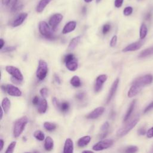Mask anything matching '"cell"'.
<instances>
[{
    "instance_id": "cell-1",
    "label": "cell",
    "mask_w": 153,
    "mask_h": 153,
    "mask_svg": "<svg viewBox=\"0 0 153 153\" xmlns=\"http://www.w3.org/2000/svg\"><path fill=\"white\" fill-rule=\"evenodd\" d=\"M139 121V116L136 115L133 119L129 122L126 125L120 128L117 132V135L118 137H123L127 135L132 129H133Z\"/></svg>"
},
{
    "instance_id": "cell-2",
    "label": "cell",
    "mask_w": 153,
    "mask_h": 153,
    "mask_svg": "<svg viewBox=\"0 0 153 153\" xmlns=\"http://www.w3.org/2000/svg\"><path fill=\"white\" fill-rule=\"evenodd\" d=\"M28 122V118L27 116H24L16 121L13 129V135L15 137H18L22 133Z\"/></svg>"
},
{
    "instance_id": "cell-3",
    "label": "cell",
    "mask_w": 153,
    "mask_h": 153,
    "mask_svg": "<svg viewBox=\"0 0 153 153\" xmlns=\"http://www.w3.org/2000/svg\"><path fill=\"white\" fill-rule=\"evenodd\" d=\"M152 81H153V76L151 74H147L137 78L135 81L133 82L132 84L136 85L139 88L142 89L145 86L152 83Z\"/></svg>"
},
{
    "instance_id": "cell-4",
    "label": "cell",
    "mask_w": 153,
    "mask_h": 153,
    "mask_svg": "<svg viewBox=\"0 0 153 153\" xmlns=\"http://www.w3.org/2000/svg\"><path fill=\"white\" fill-rule=\"evenodd\" d=\"M47 72H48V68H47V63L43 60H40L39 61L38 67L36 72L37 77L38 78V80L41 81L43 80L46 77Z\"/></svg>"
},
{
    "instance_id": "cell-5",
    "label": "cell",
    "mask_w": 153,
    "mask_h": 153,
    "mask_svg": "<svg viewBox=\"0 0 153 153\" xmlns=\"http://www.w3.org/2000/svg\"><path fill=\"white\" fill-rule=\"evenodd\" d=\"M39 31L40 34L47 38H53V34L50 26L45 21H41L39 23Z\"/></svg>"
},
{
    "instance_id": "cell-6",
    "label": "cell",
    "mask_w": 153,
    "mask_h": 153,
    "mask_svg": "<svg viewBox=\"0 0 153 153\" xmlns=\"http://www.w3.org/2000/svg\"><path fill=\"white\" fill-rule=\"evenodd\" d=\"M113 144V140L111 139H104L99 141L97 143L93 146V149L94 151H99L105 149H107L111 147Z\"/></svg>"
},
{
    "instance_id": "cell-7",
    "label": "cell",
    "mask_w": 153,
    "mask_h": 153,
    "mask_svg": "<svg viewBox=\"0 0 153 153\" xmlns=\"http://www.w3.org/2000/svg\"><path fill=\"white\" fill-rule=\"evenodd\" d=\"M6 70L13 78L21 81H23L24 80L23 75L21 72V71L16 67H15L13 66H7L6 68Z\"/></svg>"
},
{
    "instance_id": "cell-8",
    "label": "cell",
    "mask_w": 153,
    "mask_h": 153,
    "mask_svg": "<svg viewBox=\"0 0 153 153\" xmlns=\"http://www.w3.org/2000/svg\"><path fill=\"white\" fill-rule=\"evenodd\" d=\"M62 15L60 13H56L53 15L49 19V25L53 29V30H55L57 28L58 25L61 22L63 19Z\"/></svg>"
},
{
    "instance_id": "cell-9",
    "label": "cell",
    "mask_w": 153,
    "mask_h": 153,
    "mask_svg": "<svg viewBox=\"0 0 153 153\" xmlns=\"http://www.w3.org/2000/svg\"><path fill=\"white\" fill-rule=\"evenodd\" d=\"M107 78L108 77L105 74L100 75L97 77L94 86V90L95 92H99L102 89L103 84L106 82Z\"/></svg>"
},
{
    "instance_id": "cell-10",
    "label": "cell",
    "mask_w": 153,
    "mask_h": 153,
    "mask_svg": "<svg viewBox=\"0 0 153 153\" xmlns=\"http://www.w3.org/2000/svg\"><path fill=\"white\" fill-rule=\"evenodd\" d=\"M145 41L143 40H140V41H138L137 42L132 43L130 44H129V46H127V47H126L125 48H124L123 49V52H133V51H136L139 50L144 44Z\"/></svg>"
},
{
    "instance_id": "cell-11",
    "label": "cell",
    "mask_w": 153,
    "mask_h": 153,
    "mask_svg": "<svg viewBox=\"0 0 153 153\" xmlns=\"http://www.w3.org/2000/svg\"><path fill=\"white\" fill-rule=\"evenodd\" d=\"M119 81H120V80H119L118 78H117L114 81V83H112V84L111 86V89L109 90V93L108 95L107 98H106V103H108L112 100L113 97L114 96V95H115V93L117 92L118 86Z\"/></svg>"
},
{
    "instance_id": "cell-12",
    "label": "cell",
    "mask_w": 153,
    "mask_h": 153,
    "mask_svg": "<svg viewBox=\"0 0 153 153\" xmlns=\"http://www.w3.org/2000/svg\"><path fill=\"white\" fill-rule=\"evenodd\" d=\"M6 92L10 96H16V97L21 96V95L22 94V92L21 91V90L19 88H18L17 87H16L12 84H7L6 86Z\"/></svg>"
},
{
    "instance_id": "cell-13",
    "label": "cell",
    "mask_w": 153,
    "mask_h": 153,
    "mask_svg": "<svg viewBox=\"0 0 153 153\" xmlns=\"http://www.w3.org/2000/svg\"><path fill=\"white\" fill-rule=\"evenodd\" d=\"M105 111V108L103 106H99L91 112H90L87 116V118L88 119H96L99 117Z\"/></svg>"
},
{
    "instance_id": "cell-14",
    "label": "cell",
    "mask_w": 153,
    "mask_h": 153,
    "mask_svg": "<svg viewBox=\"0 0 153 153\" xmlns=\"http://www.w3.org/2000/svg\"><path fill=\"white\" fill-rule=\"evenodd\" d=\"M27 17H28V13H22L19 14L12 22V26L15 28L21 25L24 23V22L26 20Z\"/></svg>"
},
{
    "instance_id": "cell-15",
    "label": "cell",
    "mask_w": 153,
    "mask_h": 153,
    "mask_svg": "<svg viewBox=\"0 0 153 153\" xmlns=\"http://www.w3.org/2000/svg\"><path fill=\"white\" fill-rule=\"evenodd\" d=\"M76 26H77V22L75 21L69 22L64 27V29L62 30V34H67L72 32L73 31L75 30Z\"/></svg>"
},
{
    "instance_id": "cell-16",
    "label": "cell",
    "mask_w": 153,
    "mask_h": 153,
    "mask_svg": "<svg viewBox=\"0 0 153 153\" xmlns=\"http://www.w3.org/2000/svg\"><path fill=\"white\" fill-rule=\"evenodd\" d=\"M74 151V144L73 141L71 139L68 138L66 139L64 147V153H72Z\"/></svg>"
},
{
    "instance_id": "cell-17",
    "label": "cell",
    "mask_w": 153,
    "mask_h": 153,
    "mask_svg": "<svg viewBox=\"0 0 153 153\" xmlns=\"http://www.w3.org/2000/svg\"><path fill=\"white\" fill-rule=\"evenodd\" d=\"M52 1V0H40L37 6L36 11L37 13H42L46 6Z\"/></svg>"
},
{
    "instance_id": "cell-18",
    "label": "cell",
    "mask_w": 153,
    "mask_h": 153,
    "mask_svg": "<svg viewBox=\"0 0 153 153\" xmlns=\"http://www.w3.org/2000/svg\"><path fill=\"white\" fill-rule=\"evenodd\" d=\"M38 111L40 114H44L46 112L47 109V102L46 99L43 98L41 99L39 103L38 104Z\"/></svg>"
},
{
    "instance_id": "cell-19",
    "label": "cell",
    "mask_w": 153,
    "mask_h": 153,
    "mask_svg": "<svg viewBox=\"0 0 153 153\" xmlns=\"http://www.w3.org/2000/svg\"><path fill=\"white\" fill-rule=\"evenodd\" d=\"M66 67L71 71H74L78 68V61L74 58L73 59L65 63Z\"/></svg>"
},
{
    "instance_id": "cell-20",
    "label": "cell",
    "mask_w": 153,
    "mask_h": 153,
    "mask_svg": "<svg viewBox=\"0 0 153 153\" xmlns=\"http://www.w3.org/2000/svg\"><path fill=\"white\" fill-rule=\"evenodd\" d=\"M135 104H136V100L133 101L132 102V103H130V106H129V108H128V109H127V112H126V114L124 115V117L123 121L124 122L127 121L129 120V118H130V117L132 115V114L133 112V109L135 108Z\"/></svg>"
},
{
    "instance_id": "cell-21",
    "label": "cell",
    "mask_w": 153,
    "mask_h": 153,
    "mask_svg": "<svg viewBox=\"0 0 153 153\" xmlns=\"http://www.w3.org/2000/svg\"><path fill=\"white\" fill-rule=\"evenodd\" d=\"M91 140V137L90 136H85L79 139L77 142V145L79 147H84L88 145Z\"/></svg>"
},
{
    "instance_id": "cell-22",
    "label": "cell",
    "mask_w": 153,
    "mask_h": 153,
    "mask_svg": "<svg viewBox=\"0 0 153 153\" xmlns=\"http://www.w3.org/2000/svg\"><path fill=\"white\" fill-rule=\"evenodd\" d=\"M140 89L137 86H136V85L132 84L131 87L130 88L127 95L129 98H133L135 96H136V95L138 94V93L140 91Z\"/></svg>"
},
{
    "instance_id": "cell-23",
    "label": "cell",
    "mask_w": 153,
    "mask_h": 153,
    "mask_svg": "<svg viewBox=\"0 0 153 153\" xmlns=\"http://www.w3.org/2000/svg\"><path fill=\"white\" fill-rule=\"evenodd\" d=\"M11 106V102L8 98H4L1 103V106L5 113H8Z\"/></svg>"
},
{
    "instance_id": "cell-24",
    "label": "cell",
    "mask_w": 153,
    "mask_h": 153,
    "mask_svg": "<svg viewBox=\"0 0 153 153\" xmlns=\"http://www.w3.org/2000/svg\"><path fill=\"white\" fill-rule=\"evenodd\" d=\"M54 146V142L53 139L48 136L46 138L45 142H44V148L47 151H51Z\"/></svg>"
},
{
    "instance_id": "cell-25",
    "label": "cell",
    "mask_w": 153,
    "mask_h": 153,
    "mask_svg": "<svg viewBox=\"0 0 153 153\" xmlns=\"http://www.w3.org/2000/svg\"><path fill=\"white\" fill-rule=\"evenodd\" d=\"M81 40V37L80 36H77L76 37H74V38H72L68 46V49L69 50H73L78 45V44L79 43V42Z\"/></svg>"
},
{
    "instance_id": "cell-26",
    "label": "cell",
    "mask_w": 153,
    "mask_h": 153,
    "mask_svg": "<svg viewBox=\"0 0 153 153\" xmlns=\"http://www.w3.org/2000/svg\"><path fill=\"white\" fill-rule=\"evenodd\" d=\"M153 55V46L143 50L139 55V58H145Z\"/></svg>"
},
{
    "instance_id": "cell-27",
    "label": "cell",
    "mask_w": 153,
    "mask_h": 153,
    "mask_svg": "<svg viewBox=\"0 0 153 153\" xmlns=\"http://www.w3.org/2000/svg\"><path fill=\"white\" fill-rule=\"evenodd\" d=\"M148 33V29L145 24H142L140 28V31H139V37L141 40H143L145 38Z\"/></svg>"
},
{
    "instance_id": "cell-28",
    "label": "cell",
    "mask_w": 153,
    "mask_h": 153,
    "mask_svg": "<svg viewBox=\"0 0 153 153\" xmlns=\"http://www.w3.org/2000/svg\"><path fill=\"white\" fill-rule=\"evenodd\" d=\"M71 84L74 87H79L81 85V80L78 76H74L70 81Z\"/></svg>"
},
{
    "instance_id": "cell-29",
    "label": "cell",
    "mask_w": 153,
    "mask_h": 153,
    "mask_svg": "<svg viewBox=\"0 0 153 153\" xmlns=\"http://www.w3.org/2000/svg\"><path fill=\"white\" fill-rule=\"evenodd\" d=\"M44 127L48 131H53L56 129V126L55 124L50 122H45L44 123Z\"/></svg>"
},
{
    "instance_id": "cell-30",
    "label": "cell",
    "mask_w": 153,
    "mask_h": 153,
    "mask_svg": "<svg viewBox=\"0 0 153 153\" xmlns=\"http://www.w3.org/2000/svg\"><path fill=\"white\" fill-rule=\"evenodd\" d=\"M34 136L38 140L42 141L44 139L45 136L43 132L41 130H37L34 133Z\"/></svg>"
},
{
    "instance_id": "cell-31",
    "label": "cell",
    "mask_w": 153,
    "mask_h": 153,
    "mask_svg": "<svg viewBox=\"0 0 153 153\" xmlns=\"http://www.w3.org/2000/svg\"><path fill=\"white\" fill-rule=\"evenodd\" d=\"M69 103L68 102H64L61 103L60 105L59 109L63 112H67L69 109Z\"/></svg>"
},
{
    "instance_id": "cell-32",
    "label": "cell",
    "mask_w": 153,
    "mask_h": 153,
    "mask_svg": "<svg viewBox=\"0 0 153 153\" xmlns=\"http://www.w3.org/2000/svg\"><path fill=\"white\" fill-rule=\"evenodd\" d=\"M16 145V141H13L8 146L7 150L6 151V153H12L14 151V149L15 148Z\"/></svg>"
},
{
    "instance_id": "cell-33",
    "label": "cell",
    "mask_w": 153,
    "mask_h": 153,
    "mask_svg": "<svg viewBox=\"0 0 153 153\" xmlns=\"http://www.w3.org/2000/svg\"><path fill=\"white\" fill-rule=\"evenodd\" d=\"M132 12H133V8L130 6L126 7L123 10V14L126 16H130V15H132Z\"/></svg>"
},
{
    "instance_id": "cell-34",
    "label": "cell",
    "mask_w": 153,
    "mask_h": 153,
    "mask_svg": "<svg viewBox=\"0 0 153 153\" xmlns=\"http://www.w3.org/2000/svg\"><path fill=\"white\" fill-rule=\"evenodd\" d=\"M138 151V148L136 146H130L129 147H128L125 152H129V153H133V152H136Z\"/></svg>"
},
{
    "instance_id": "cell-35",
    "label": "cell",
    "mask_w": 153,
    "mask_h": 153,
    "mask_svg": "<svg viewBox=\"0 0 153 153\" xmlns=\"http://www.w3.org/2000/svg\"><path fill=\"white\" fill-rule=\"evenodd\" d=\"M16 47L15 46H10V47H6L4 49H1V52H12L15 50Z\"/></svg>"
},
{
    "instance_id": "cell-36",
    "label": "cell",
    "mask_w": 153,
    "mask_h": 153,
    "mask_svg": "<svg viewBox=\"0 0 153 153\" xmlns=\"http://www.w3.org/2000/svg\"><path fill=\"white\" fill-rule=\"evenodd\" d=\"M111 30V25L109 24H105L102 28V33L103 34H106Z\"/></svg>"
},
{
    "instance_id": "cell-37",
    "label": "cell",
    "mask_w": 153,
    "mask_h": 153,
    "mask_svg": "<svg viewBox=\"0 0 153 153\" xmlns=\"http://www.w3.org/2000/svg\"><path fill=\"white\" fill-rule=\"evenodd\" d=\"M40 94L41 95L46 98V97H47V95H48V89L46 87H44V88H42L41 90H40Z\"/></svg>"
},
{
    "instance_id": "cell-38",
    "label": "cell",
    "mask_w": 153,
    "mask_h": 153,
    "mask_svg": "<svg viewBox=\"0 0 153 153\" xmlns=\"http://www.w3.org/2000/svg\"><path fill=\"white\" fill-rule=\"evenodd\" d=\"M117 37L116 35H114L110 41V46L111 47H115L117 44Z\"/></svg>"
},
{
    "instance_id": "cell-39",
    "label": "cell",
    "mask_w": 153,
    "mask_h": 153,
    "mask_svg": "<svg viewBox=\"0 0 153 153\" xmlns=\"http://www.w3.org/2000/svg\"><path fill=\"white\" fill-rule=\"evenodd\" d=\"M109 124L108 121H106L105 123H104L103 124V125L102 126L101 129L102 130V132H106V131H108V129H109Z\"/></svg>"
},
{
    "instance_id": "cell-40",
    "label": "cell",
    "mask_w": 153,
    "mask_h": 153,
    "mask_svg": "<svg viewBox=\"0 0 153 153\" xmlns=\"http://www.w3.org/2000/svg\"><path fill=\"white\" fill-rule=\"evenodd\" d=\"M124 0H115L114 6L116 8H120L122 6Z\"/></svg>"
},
{
    "instance_id": "cell-41",
    "label": "cell",
    "mask_w": 153,
    "mask_h": 153,
    "mask_svg": "<svg viewBox=\"0 0 153 153\" xmlns=\"http://www.w3.org/2000/svg\"><path fill=\"white\" fill-rule=\"evenodd\" d=\"M52 102H53V104L54 105V106H55L57 109H59L61 103H59V102L58 101V99H57L56 98H53V100H52Z\"/></svg>"
},
{
    "instance_id": "cell-42",
    "label": "cell",
    "mask_w": 153,
    "mask_h": 153,
    "mask_svg": "<svg viewBox=\"0 0 153 153\" xmlns=\"http://www.w3.org/2000/svg\"><path fill=\"white\" fill-rule=\"evenodd\" d=\"M74 58V55H72V54H68V55H67L65 57V58H64V62H65V63H66V62H68V61H71V60H72V59H73Z\"/></svg>"
},
{
    "instance_id": "cell-43",
    "label": "cell",
    "mask_w": 153,
    "mask_h": 153,
    "mask_svg": "<svg viewBox=\"0 0 153 153\" xmlns=\"http://www.w3.org/2000/svg\"><path fill=\"white\" fill-rule=\"evenodd\" d=\"M76 98L78 99V100H80V101H81L83 100L84 97H85V93L84 92H80L78 93V94L76 95Z\"/></svg>"
},
{
    "instance_id": "cell-44",
    "label": "cell",
    "mask_w": 153,
    "mask_h": 153,
    "mask_svg": "<svg viewBox=\"0 0 153 153\" xmlns=\"http://www.w3.org/2000/svg\"><path fill=\"white\" fill-rule=\"evenodd\" d=\"M152 109H153V101H152L151 103H149V104L145 108V109L144 111H143V112H144V113H146V112H148V111L152 110Z\"/></svg>"
},
{
    "instance_id": "cell-45",
    "label": "cell",
    "mask_w": 153,
    "mask_h": 153,
    "mask_svg": "<svg viewBox=\"0 0 153 153\" xmlns=\"http://www.w3.org/2000/svg\"><path fill=\"white\" fill-rule=\"evenodd\" d=\"M40 99H40L38 96H35V97L34 98L33 100V103L34 105H38V104L39 102H40Z\"/></svg>"
},
{
    "instance_id": "cell-46",
    "label": "cell",
    "mask_w": 153,
    "mask_h": 153,
    "mask_svg": "<svg viewBox=\"0 0 153 153\" xmlns=\"http://www.w3.org/2000/svg\"><path fill=\"white\" fill-rule=\"evenodd\" d=\"M146 136L148 138H151L153 137V127L148 130L146 133Z\"/></svg>"
},
{
    "instance_id": "cell-47",
    "label": "cell",
    "mask_w": 153,
    "mask_h": 153,
    "mask_svg": "<svg viewBox=\"0 0 153 153\" xmlns=\"http://www.w3.org/2000/svg\"><path fill=\"white\" fill-rule=\"evenodd\" d=\"M146 133V130L144 127H142L139 129L138 130V134L139 135H144Z\"/></svg>"
},
{
    "instance_id": "cell-48",
    "label": "cell",
    "mask_w": 153,
    "mask_h": 153,
    "mask_svg": "<svg viewBox=\"0 0 153 153\" xmlns=\"http://www.w3.org/2000/svg\"><path fill=\"white\" fill-rule=\"evenodd\" d=\"M2 1V4L4 6H9V4L10 3L11 0H1Z\"/></svg>"
},
{
    "instance_id": "cell-49",
    "label": "cell",
    "mask_w": 153,
    "mask_h": 153,
    "mask_svg": "<svg viewBox=\"0 0 153 153\" xmlns=\"http://www.w3.org/2000/svg\"><path fill=\"white\" fill-rule=\"evenodd\" d=\"M55 81L57 83H58V84H61V79H60V78L59 77V76L57 75V74H55Z\"/></svg>"
},
{
    "instance_id": "cell-50",
    "label": "cell",
    "mask_w": 153,
    "mask_h": 153,
    "mask_svg": "<svg viewBox=\"0 0 153 153\" xmlns=\"http://www.w3.org/2000/svg\"><path fill=\"white\" fill-rule=\"evenodd\" d=\"M4 43H5V41H4V40L3 38H1V40H0V49L1 50L3 49Z\"/></svg>"
},
{
    "instance_id": "cell-51",
    "label": "cell",
    "mask_w": 153,
    "mask_h": 153,
    "mask_svg": "<svg viewBox=\"0 0 153 153\" xmlns=\"http://www.w3.org/2000/svg\"><path fill=\"white\" fill-rule=\"evenodd\" d=\"M108 131H106V132H103L102 134H101L100 135V137L101 139H104L107 135H108Z\"/></svg>"
},
{
    "instance_id": "cell-52",
    "label": "cell",
    "mask_w": 153,
    "mask_h": 153,
    "mask_svg": "<svg viewBox=\"0 0 153 153\" xmlns=\"http://www.w3.org/2000/svg\"><path fill=\"white\" fill-rule=\"evenodd\" d=\"M4 144V140L2 139H1V140H0V145H1V146H0V151H1L2 149H3Z\"/></svg>"
},
{
    "instance_id": "cell-53",
    "label": "cell",
    "mask_w": 153,
    "mask_h": 153,
    "mask_svg": "<svg viewBox=\"0 0 153 153\" xmlns=\"http://www.w3.org/2000/svg\"><path fill=\"white\" fill-rule=\"evenodd\" d=\"M3 108H1V120L3 118Z\"/></svg>"
},
{
    "instance_id": "cell-54",
    "label": "cell",
    "mask_w": 153,
    "mask_h": 153,
    "mask_svg": "<svg viewBox=\"0 0 153 153\" xmlns=\"http://www.w3.org/2000/svg\"><path fill=\"white\" fill-rule=\"evenodd\" d=\"M84 1L86 3H91L93 1V0H84Z\"/></svg>"
},
{
    "instance_id": "cell-55",
    "label": "cell",
    "mask_w": 153,
    "mask_h": 153,
    "mask_svg": "<svg viewBox=\"0 0 153 153\" xmlns=\"http://www.w3.org/2000/svg\"><path fill=\"white\" fill-rule=\"evenodd\" d=\"M86 9L85 8V7L83 9V13L84 14V13H86Z\"/></svg>"
},
{
    "instance_id": "cell-56",
    "label": "cell",
    "mask_w": 153,
    "mask_h": 153,
    "mask_svg": "<svg viewBox=\"0 0 153 153\" xmlns=\"http://www.w3.org/2000/svg\"><path fill=\"white\" fill-rule=\"evenodd\" d=\"M93 152V151H88V150H86V151H83V152Z\"/></svg>"
},
{
    "instance_id": "cell-57",
    "label": "cell",
    "mask_w": 153,
    "mask_h": 153,
    "mask_svg": "<svg viewBox=\"0 0 153 153\" xmlns=\"http://www.w3.org/2000/svg\"><path fill=\"white\" fill-rule=\"evenodd\" d=\"M101 0H96V1L97 3H99V2H101Z\"/></svg>"
}]
</instances>
